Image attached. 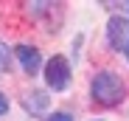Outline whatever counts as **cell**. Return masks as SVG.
Returning a JSON list of instances; mask_svg holds the SVG:
<instances>
[{"mask_svg":"<svg viewBox=\"0 0 129 121\" xmlns=\"http://www.w3.org/2000/svg\"><path fill=\"white\" fill-rule=\"evenodd\" d=\"M14 56H17L20 68H23L28 76H34V73L42 68V56H39V51H37L34 45H28V42H20V45H14Z\"/></svg>","mask_w":129,"mask_h":121,"instance_id":"277c9868","label":"cell"},{"mask_svg":"<svg viewBox=\"0 0 129 121\" xmlns=\"http://www.w3.org/2000/svg\"><path fill=\"white\" fill-rule=\"evenodd\" d=\"M48 107V96L42 93V90H31L28 96H25V110H31V113H42Z\"/></svg>","mask_w":129,"mask_h":121,"instance_id":"5b68a950","label":"cell"},{"mask_svg":"<svg viewBox=\"0 0 129 121\" xmlns=\"http://www.w3.org/2000/svg\"><path fill=\"white\" fill-rule=\"evenodd\" d=\"M123 9H126V11H129V3H123Z\"/></svg>","mask_w":129,"mask_h":121,"instance_id":"9c48e42d","label":"cell"},{"mask_svg":"<svg viewBox=\"0 0 129 121\" xmlns=\"http://www.w3.org/2000/svg\"><path fill=\"white\" fill-rule=\"evenodd\" d=\"M6 110H9V99H6V96H3V93H0V115H3V113H6Z\"/></svg>","mask_w":129,"mask_h":121,"instance_id":"ba28073f","label":"cell"},{"mask_svg":"<svg viewBox=\"0 0 129 121\" xmlns=\"http://www.w3.org/2000/svg\"><path fill=\"white\" fill-rule=\"evenodd\" d=\"M45 82L51 90H64L70 85V62L64 56H53L45 65Z\"/></svg>","mask_w":129,"mask_h":121,"instance_id":"7a4b0ae2","label":"cell"},{"mask_svg":"<svg viewBox=\"0 0 129 121\" xmlns=\"http://www.w3.org/2000/svg\"><path fill=\"white\" fill-rule=\"evenodd\" d=\"M48 121H73V115L70 113H53V115H48Z\"/></svg>","mask_w":129,"mask_h":121,"instance_id":"52a82bcc","label":"cell"},{"mask_svg":"<svg viewBox=\"0 0 129 121\" xmlns=\"http://www.w3.org/2000/svg\"><path fill=\"white\" fill-rule=\"evenodd\" d=\"M11 65V54H9V45L6 42H0V70H9Z\"/></svg>","mask_w":129,"mask_h":121,"instance_id":"8992f818","label":"cell"},{"mask_svg":"<svg viewBox=\"0 0 129 121\" xmlns=\"http://www.w3.org/2000/svg\"><path fill=\"white\" fill-rule=\"evenodd\" d=\"M123 82H121V76H115L112 70H98L93 76V82H90V96H93V102L104 104V107H115L123 102Z\"/></svg>","mask_w":129,"mask_h":121,"instance_id":"6da1fadb","label":"cell"},{"mask_svg":"<svg viewBox=\"0 0 129 121\" xmlns=\"http://www.w3.org/2000/svg\"><path fill=\"white\" fill-rule=\"evenodd\" d=\"M126 59H129V48H126Z\"/></svg>","mask_w":129,"mask_h":121,"instance_id":"8fae6325","label":"cell"},{"mask_svg":"<svg viewBox=\"0 0 129 121\" xmlns=\"http://www.w3.org/2000/svg\"><path fill=\"white\" fill-rule=\"evenodd\" d=\"M93 121H104V118H93Z\"/></svg>","mask_w":129,"mask_h":121,"instance_id":"30bf717a","label":"cell"},{"mask_svg":"<svg viewBox=\"0 0 129 121\" xmlns=\"http://www.w3.org/2000/svg\"><path fill=\"white\" fill-rule=\"evenodd\" d=\"M107 42L115 51H126L129 48V20L126 17H121V14L110 17V23H107Z\"/></svg>","mask_w":129,"mask_h":121,"instance_id":"3957f363","label":"cell"}]
</instances>
